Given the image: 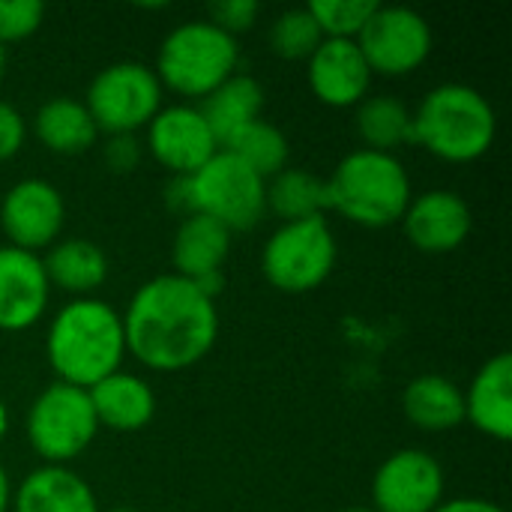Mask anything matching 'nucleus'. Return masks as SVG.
Wrapping results in <instances>:
<instances>
[{"instance_id": "f257e3e1", "label": "nucleus", "mask_w": 512, "mask_h": 512, "mask_svg": "<svg viewBox=\"0 0 512 512\" xmlns=\"http://www.w3.org/2000/svg\"><path fill=\"white\" fill-rule=\"evenodd\" d=\"M120 318L126 354L153 372L198 366L219 336L216 300L177 273L144 282Z\"/></svg>"}, {"instance_id": "f03ea898", "label": "nucleus", "mask_w": 512, "mask_h": 512, "mask_svg": "<svg viewBox=\"0 0 512 512\" xmlns=\"http://www.w3.org/2000/svg\"><path fill=\"white\" fill-rule=\"evenodd\" d=\"M45 357L57 381L90 390L102 378L120 372L126 357L120 312L96 297L66 303L45 336Z\"/></svg>"}, {"instance_id": "7ed1b4c3", "label": "nucleus", "mask_w": 512, "mask_h": 512, "mask_svg": "<svg viewBox=\"0 0 512 512\" xmlns=\"http://www.w3.org/2000/svg\"><path fill=\"white\" fill-rule=\"evenodd\" d=\"M495 132V108L468 84H438L414 111V144L453 165L483 159L495 144Z\"/></svg>"}, {"instance_id": "20e7f679", "label": "nucleus", "mask_w": 512, "mask_h": 512, "mask_svg": "<svg viewBox=\"0 0 512 512\" xmlns=\"http://www.w3.org/2000/svg\"><path fill=\"white\" fill-rule=\"evenodd\" d=\"M327 183V207L363 228H387L402 222L411 204V177L393 153L354 150L348 153Z\"/></svg>"}, {"instance_id": "39448f33", "label": "nucleus", "mask_w": 512, "mask_h": 512, "mask_svg": "<svg viewBox=\"0 0 512 512\" xmlns=\"http://www.w3.org/2000/svg\"><path fill=\"white\" fill-rule=\"evenodd\" d=\"M240 45L231 33L204 21L177 24L159 45L156 78L162 87L186 99H207L231 75H237Z\"/></svg>"}, {"instance_id": "423d86ee", "label": "nucleus", "mask_w": 512, "mask_h": 512, "mask_svg": "<svg viewBox=\"0 0 512 512\" xmlns=\"http://www.w3.org/2000/svg\"><path fill=\"white\" fill-rule=\"evenodd\" d=\"M336 258V234L324 216L282 222L264 243L261 273L282 294H309L330 279Z\"/></svg>"}, {"instance_id": "0eeeda50", "label": "nucleus", "mask_w": 512, "mask_h": 512, "mask_svg": "<svg viewBox=\"0 0 512 512\" xmlns=\"http://www.w3.org/2000/svg\"><path fill=\"white\" fill-rule=\"evenodd\" d=\"M189 195L192 213L216 219L231 234L255 228L267 213V180L228 150L189 177Z\"/></svg>"}, {"instance_id": "6e6552de", "label": "nucleus", "mask_w": 512, "mask_h": 512, "mask_svg": "<svg viewBox=\"0 0 512 512\" xmlns=\"http://www.w3.org/2000/svg\"><path fill=\"white\" fill-rule=\"evenodd\" d=\"M27 441L45 465H69L96 438L99 423L90 393L63 381L48 384L27 411Z\"/></svg>"}, {"instance_id": "1a4fd4ad", "label": "nucleus", "mask_w": 512, "mask_h": 512, "mask_svg": "<svg viewBox=\"0 0 512 512\" xmlns=\"http://www.w3.org/2000/svg\"><path fill=\"white\" fill-rule=\"evenodd\" d=\"M84 108L99 135H135L162 108V84L147 63L120 60L96 72L87 87Z\"/></svg>"}, {"instance_id": "9d476101", "label": "nucleus", "mask_w": 512, "mask_h": 512, "mask_svg": "<svg viewBox=\"0 0 512 512\" xmlns=\"http://www.w3.org/2000/svg\"><path fill=\"white\" fill-rule=\"evenodd\" d=\"M372 75L405 78L417 72L432 54V27L411 6H381L372 12L354 39Z\"/></svg>"}, {"instance_id": "9b49d317", "label": "nucleus", "mask_w": 512, "mask_h": 512, "mask_svg": "<svg viewBox=\"0 0 512 512\" xmlns=\"http://www.w3.org/2000/svg\"><path fill=\"white\" fill-rule=\"evenodd\" d=\"M444 501V468L426 450H399L372 480L375 512H435Z\"/></svg>"}, {"instance_id": "f8f14e48", "label": "nucleus", "mask_w": 512, "mask_h": 512, "mask_svg": "<svg viewBox=\"0 0 512 512\" xmlns=\"http://www.w3.org/2000/svg\"><path fill=\"white\" fill-rule=\"evenodd\" d=\"M66 204L54 183L42 177L18 180L0 201V228L9 246L24 252H39L54 246L63 231Z\"/></svg>"}, {"instance_id": "ddd939ff", "label": "nucleus", "mask_w": 512, "mask_h": 512, "mask_svg": "<svg viewBox=\"0 0 512 512\" xmlns=\"http://www.w3.org/2000/svg\"><path fill=\"white\" fill-rule=\"evenodd\" d=\"M147 144L153 159L174 177H192L222 150L198 105L159 108V114L147 123Z\"/></svg>"}, {"instance_id": "4468645a", "label": "nucleus", "mask_w": 512, "mask_h": 512, "mask_svg": "<svg viewBox=\"0 0 512 512\" xmlns=\"http://www.w3.org/2000/svg\"><path fill=\"white\" fill-rule=\"evenodd\" d=\"M402 228L411 246H417L420 252L444 255L468 240L474 228V216L462 195L450 189H432L411 198L402 216Z\"/></svg>"}, {"instance_id": "2eb2a0df", "label": "nucleus", "mask_w": 512, "mask_h": 512, "mask_svg": "<svg viewBox=\"0 0 512 512\" xmlns=\"http://www.w3.org/2000/svg\"><path fill=\"white\" fill-rule=\"evenodd\" d=\"M306 63V78L318 102L354 108L369 96L372 69L354 39H324Z\"/></svg>"}, {"instance_id": "dca6fc26", "label": "nucleus", "mask_w": 512, "mask_h": 512, "mask_svg": "<svg viewBox=\"0 0 512 512\" xmlns=\"http://www.w3.org/2000/svg\"><path fill=\"white\" fill-rule=\"evenodd\" d=\"M48 276L36 252L0 246V330L21 333L33 327L48 306Z\"/></svg>"}, {"instance_id": "f3484780", "label": "nucleus", "mask_w": 512, "mask_h": 512, "mask_svg": "<svg viewBox=\"0 0 512 512\" xmlns=\"http://www.w3.org/2000/svg\"><path fill=\"white\" fill-rule=\"evenodd\" d=\"M465 420L471 426L501 444L512 438V354L501 351L489 357L468 393H465Z\"/></svg>"}, {"instance_id": "a211bd4d", "label": "nucleus", "mask_w": 512, "mask_h": 512, "mask_svg": "<svg viewBox=\"0 0 512 512\" xmlns=\"http://www.w3.org/2000/svg\"><path fill=\"white\" fill-rule=\"evenodd\" d=\"M12 512H99V504L87 480L75 471L63 465H42L15 489Z\"/></svg>"}, {"instance_id": "6ab92c4d", "label": "nucleus", "mask_w": 512, "mask_h": 512, "mask_svg": "<svg viewBox=\"0 0 512 512\" xmlns=\"http://www.w3.org/2000/svg\"><path fill=\"white\" fill-rule=\"evenodd\" d=\"M228 252H231V231L219 225L216 219L192 213V216H183V222L177 225L174 246H171V261H174L177 276L189 282L216 276L222 273Z\"/></svg>"}, {"instance_id": "aec40b11", "label": "nucleus", "mask_w": 512, "mask_h": 512, "mask_svg": "<svg viewBox=\"0 0 512 512\" xmlns=\"http://www.w3.org/2000/svg\"><path fill=\"white\" fill-rule=\"evenodd\" d=\"M87 393L96 423L111 432H138L156 414V396L150 384L129 372H114Z\"/></svg>"}, {"instance_id": "412c9836", "label": "nucleus", "mask_w": 512, "mask_h": 512, "mask_svg": "<svg viewBox=\"0 0 512 512\" xmlns=\"http://www.w3.org/2000/svg\"><path fill=\"white\" fill-rule=\"evenodd\" d=\"M402 411L423 432H450L465 423V393L444 375H420L405 387Z\"/></svg>"}, {"instance_id": "4be33fe9", "label": "nucleus", "mask_w": 512, "mask_h": 512, "mask_svg": "<svg viewBox=\"0 0 512 512\" xmlns=\"http://www.w3.org/2000/svg\"><path fill=\"white\" fill-rule=\"evenodd\" d=\"M33 132H36L39 144L57 156L84 153L99 138V129H96L90 111L84 108V102H78L72 96H54V99L42 102V108L36 111V120H33Z\"/></svg>"}, {"instance_id": "5701e85b", "label": "nucleus", "mask_w": 512, "mask_h": 512, "mask_svg": "<svg viewBox=\"0 0 512 512\" xmlns=\"http://www.w3.org/2000/svg\"><path fill=\"white\" fill-rule=\"evenodd\" d=\"M48 285H57L66 294L75 297H90L105 279H108V258L105 252L81 237L60 240L48 249L42 258Z\"/></svg>"}, {"instance_id": "b1692460", "label": "nucleus", "mask_w": 512, "mask_h": 512, "mask_svg": "<svg viewBox=\"0 0 512 512\" xmlns=\"http://www.w3.org/2000/svg\"><path fill=\"white\" fill-rule=\"evenodd\" d=\"M264 108V87L252 75H231L222 87H216L207 99H201L198 111L216 135L219 147L246 123L258 120Z\"/></svg>"}, {"instance_id": "393cba45", "label": "nucleus", "mask_w": 512, "mask_h": 512, "mask_svg": "<svg viewBox=\"0 0 512 512\" xmlns=\"http://www.w3.org/2000/svg\"><path fill=\"white\" fill-rule=\"evenodd\" d=\"M354 123L366 150L393 153L414 144V111L396 96H366L357 105Z\"/></svg>"}, {"instance_id": "a878e982", "label": "nucleus", "mask_w": 512, "mask_h": 512, "mask_svg": "<svg viewBox=\"0 0 512 512\" xmlns=\"http://www.w3.org/2000/svg\"><path fill=\"white\" fill-rule=\"evenodd\" d=\"M267 210H273L282 222L324 216V210H330L327 183L306 168H282L267 180Z\"/></svg>"}, {"instance_id": "bb28decb", "label": "nucleus", "mask_w": 512, "mask_h": 512, "mask_svg": "<svg viewBox=\"0 0 512 512\" xmlns=\"http://www.w3.org/2000/svg\"><path fill=\"white\" fill-rule=\"evenodd\" d=\"M222 150L234 153L240 162H246L264 180H270L282 168H288V156H291V147H288L285 132L279 126L261 120V117L252 120V123H246L243 129H237L222 144Z\"/></svg>"}, {"instance_id": "cd10ccee", "label": "nucleus", "mask_w": 512, "mask_h": 512, "mask_svg": "<svg viewBox=\"0 0 512 512\" xmlns=\"http://www.w3.org/2000/svg\"><path fill=\"white\" fill-rule=\"evenodd\" d=\"M321 42H324V33L318 21L312 18L309 6L282 12L270 27V48L282 60H309Z\"/></svg>"}, {"instance_id": "c85d7f7f", "label": "nucleus", "mask_w": 512, "mask_h": 512, "mask_svg": "<svg viewBox=\"0 0 512 512\" xmlns=\"http://www.w3.org/2000/svg\"><path fill=\"white\" fill-rule=\"evenodd\" d=\"M375 0H312L309 12L318 21L324 39H357L372 12Z\"/></svg>"}, {"instance_id": "c756f323", "label": "nucleus", "mask_w": 512, "mask_h": 512, "mask_svg": "<svg viewBox=\"0 0 512 512\" xmlns=\"http://www.w3.org/2000/svg\"><path fill=\"white\" fill-rule=\"evenodd\" d=\"M45 6L39 0H0V45L21 42L39 30Z\"/></svg>"}, {"instance_id": "7c9ffc66", "label": "nucleus", "mask_w": 512, "mask_h": 512, "mask_svg": "<svg viewBox=\"0 0 512 512\" xmlns=\"http://www.w3.org/2000/svg\"><path fill=\"white\" fill-rule=\"evenodd\" d=\"M207 15H210L207 18L210 24H216L219 30H225L237 39V33L249 30L258 21L261 6L255 0H216L207 6Z\"/></svg>"}, {"instance_id": "2f4dec72", "label": "nucleus", "mask_w": 512, "mask_h": 512, "mask_svg": "<svg viewBox=\"0 0 512 512\" xmlns=\"http://www.w3.org/2000/svg\"><path fill=\"white\" fill-rule=\"evenodd\" d=\"M27 138V123L21 111L9 102H0V162L12 159Z\"/></svg>"}, {"instance_id": "473e14b6", "label": "nucleus", "mask_w": 512, "mask_h": 512, "mask_svg": "<svg viewBox=\"0 0 512 512\" xmlns=\"http://www.w3.org/2000/svg\"><path fill=\"white\" fill-rule=\"evenodd\" d=\"M105 162H108L117 174L135 171L138 162H141V147H138L135 135H108Z\"/></svg>"}, {"instance_id": "72a5a7b5", "label": "nucleus", "mask_w": 512, "mask_h": 512, "mask_svg": "<svg viewBox=\"0 0 512 512\" xmlns=\"http://www.w3.org/2000/svg\"><path fill=\"white\" fill-rule=\"evenodd\" d=\"M435 512H504L498 504L486 498H456V501H441Z\"/></svg>"}, {"instance_id": "f704fd0d", "label": "nucleus", "mask_w": 512, "mask_h": 512, "mask_svg": "<svg viewBox=\"0 0 512 512\" xmlns=\"http://www.w3.org/2000/svg\"><path fill=\"white\" fill-rule=\"evenodd\" d=\"M168 204H171V210H180L183 216H192L189 177H174V183L168 186Z\"/></svg>"}, {"instance_id": "c9c22d12", "label": "nucleus", "mask_w": 512, "mask_h": 512, "mask_svg": "<svg viewBox=\"0 0 512 512\" xmlns=\"http://www.w3.org/2000/svg\"><path fill=\"white\" fill-rule=\"evenodd\" d=\"M9 504H12V492H9V477H6V471L0 468V512H9Z\"/></svg>"}, {"instance_id": "e433bc0d", "label": "nucleus", "mask_w": 512, "mask_h": 512, "mask_svg": "<svg viewBox=\"0 0 512 512\" xmlns=\"http://www.w3.org/2000/svg\"><path fill=\"white\" fill-rule=\"evenodd\" d=\"M6 66H9V48L0 45V81L6 78Z\"/></svg>"}, {"instance_id": "4c0bfd02", "label": "nucleus", "mask_w": 512, "mask_h": 512, "mask_svg": "<svg viewBox=\"0 0 512 512\" xmlns=\"http://www.w3.org/2000/svg\"><path fill=\"white\" fill-rule=\"evenodd\" d=\"M6 429H9V414H6V405L0 402V441H3V435H6Z\"/></svg>"}, {"instance_id": "58836bf2", "label": "nucleus", "mask_w": 512, "mask_h": 512, "mask_svg": "<svg viewBox=\"0 0 512 512\" xmlns=\"http://www.w3.org/2000/svg\"><path fill=\"white\" fill-rule=\"evenodd\" d=\"M342 512H375V510H369V507H348V510H342Z\"/></svg>"}, {"instance_id": "ea45409f", "label": "nucleus", "mask_w": 512, "mask_h": 512, "mask_svg": "<svg viewBox=\"0 0 512 512\" xmlns=\"http://www.w3.org/2000/svg\"><path fill=\"white\" fill-rule=\"evenodd\" d=\"M105 512H138V510H129V507H114V510H105Z\"/></svg>"}]
</instances>
